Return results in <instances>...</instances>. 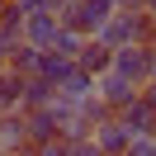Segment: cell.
I'll return each mask as SVG.
<instances>
[{"label": "cell", "instance_id": "9", "mask_svg": "<svg viewBox=\"0 0 156 156\" xmlns=\"http://www.w3.org/2000/svg\"><path fill=\"white\" fill-rule=\"evenodd\" d=\"M142 99H147V104L156 109V85H147V95H142Z\"/></svg>", "mask_w": 156, "mask_h": 156}, {"label": "cell", "instance_id": "6", "mask_svg": "<svg viewBox=\"0 0 156 156\" xmlns=\"http://www.w3.org/2000/svg\"><path fill=\"white\" fill-rule=\"evenodd\" d=\"M128 128L118 123V118H104V123H99V137H95V147H104V151H128Z\"/></svg>", "mask_w": 156, "mask_h": 156}, {"label": "cell", "instance_id": "5", "mask_svg": "<svg viewBox=\"0 0 156 156\" xmlns=\"http://www.w3.org/2000/svg\"><path fill=\"white\" fill-rule=\"evenodd\" d=\"M76 66H80V71H90V76H99V71H109V66H114V48H109L104 38L80 43V48H76Z\"/></svg>", "mask_w": 156, "mask_h": 156}, {"label": "cell", "instance_id": "1", "mask_svg": "<svg viewBox=\"0 0 156 156\" xmlns=\"http://www.w3.org/2000/svg\"><path fill=\"white\" fill-rule=\"evenodd\" d=\"M95 38H104L109 48H123V43H147V14H133V10H114L104 24L95 29Z\"/></svg>", "mask_w": 156, "mask_h": 156}, {"label": "cell", "instance_id": "3", "mask_svg": "<svg viewBox=\"0 0 156 156\" xmlns=\"http://www.w3.org/2000/svg\"><path fill=\"white\" fill-rule=\"evenodd\" d=\"M57 29H62V19H57L52 10H29L24 24H19V38H29L33 48H48V43L57 38Z\"/></svg>", "mask_w": 156, "mask_h": 156}, {"label": "cell", "instance_id": "10", "mask_svg": "<svg viewBox=\"0 0 156 156\" xmlns=\"http://www.w3.org/2000/svg\"><path fill=\"white\" fill-rule=\"evenodd\" d=\"M57 5H66V0H52V10H57Z\"/></svg>", "mask_w": 156, "mask_h": 156}, {"label": "cell", "instance_id": "4", "mask_svg": "<svg viewBox=\"0 0 156 156\" xmlns=\"http://www.w3.org/2000/svg\"><path fill=\"white\" fill-rule=\"evenodd\" d=\"M133 95H137V85H133V80L123 76V71H114V66H109V71H99V99H104L109 109L128 104Z\"/></svg>", "mask_w": 156, "mask_h": 156}, {"label": "cell", "instance_id": "2", "mask_svg": "<svg viewBox=\"0 0 156 156\" xmlns=\"http://www.w3.org/2000/svg\"><path fill=\"white\" fill-rule=\"evenodd\" d=\"M114 71H123L133 85H147L156 71V48L151 43H123V48H114Z\"/></svg>", "mask_w": 156, "mask_h": 156}, {"label": "cell", "instance_id": "8", "mask_svg": "<svg viewBox=\"0 0 156 156\" xmlns=\"http://www.w3.org/2000/svg\"><path fill=\"white\" fill-rule=\"evenodd\" d=\"M19 85H24L19 71H0V114H10L19 104Z\"/></svg>", "mask_w": 156, "mask_h": 156}, {"label": "cell", "instance_id": "7", "mask_svg": "<svg viewBox=\"0 0 156 156\" xmlns=\"http://www.w3.org/2000/svg\"><path fill=\"white\" fill-rule=\"evenodd\" d=\"M29 142V128H24V118H10L0 114V151H14V147Z\"/></svg>", "mask_w": 156, "mask_h": 156}]
</instances>
